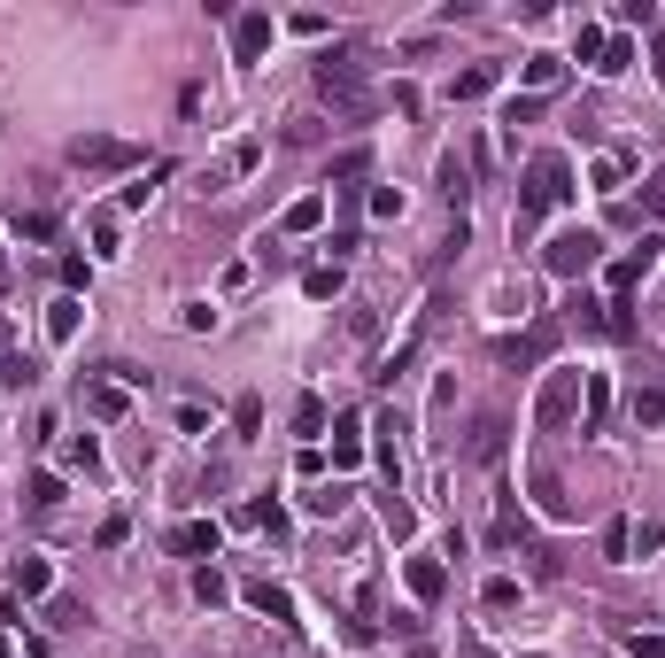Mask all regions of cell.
Returning a JSON list of instances; mask_svg holds the SVG:
<instances>
[{"mask_svg":"<svg viewBox=\"0 0 665 658\" xmlns=\"http://www.w3.org/2000/svg\"><path fill=\"white\" fill-rule=\"evenodd\" d=\"M519 78H526V93L542 101V93H550L557 78H565V55H526V70H519Z\"/></svg>","mask_w":665,"mask_h":658,"instance_id":"ffe728a7","label":"cell"},{"mask_svg":"<svg viewBox=\"0 0 665 658\" xmlns=\"http://www.w3.org/2000/svg\"><path fill=\"white\" fill-rule=\"evenodd\" d=\"M604 411H611V380H604V372H588V380H580V426L596 434V426H604Z\"/></svg>","mask_w":665,"mask_h":658,"instance_id":"5bb4252c","label":"cell"},{"mask_svg":"<svg viewBox=\"0 0 665 658\" xmlns=\"http://www.w3.org/2000/svg\"><path fill=\"white\" fill-rule=\"evenodd\" d=\"M364 171H372V155H364V148L333 155V186H356V179H364Z\"/></svg>","mask_w":665,"mask_h":658,"instance_id":"f1b7e54d","label":"cell"},{"mask_svg":"<svg viewBox=\"0 0 665 658\" xmlns=\"http://www.w3.org/2000/svg\"><path fill=\"white\" fill-rule=\"evenodd\" d=\"M658 256H665V240H642L635 256H619V264L604 271V279H611V302H627V295H635V279H650V264H658Z\"/></svg>","mask_w":665,"mask_h":658,"instance_id":"8992f818","label":"cell"},{"mask_svg":"<svg viewBox=\"0 0 665 658\" xmlns=\"http://www.w3.org/2000/svg\"><path fill=\"white\" fill-rule=\"evenodd\" d=\"M519 535H526V511H519V496H503V504H495V527H488V542H495V550H511Z\"/></svg>","mask_w":665,"mask_h":658,"instance_id":"e0dca14e","label":"cell"},{"mask_svg":"<svg viewBox=\"0 0 665 658\" xmlns=\"http://www.w3.org/2000/svg\"><path fill=\"white\" fill-rule=\"evenodd\" d=\"M256 426H263V403H256V395H240V403H232V434L256 442Z\"/></svg>","mask_w":665,"mask_h":658,"instance_id":"4316f807","label":"cell"},{"mask_svg":"<svg viewBox=\"0 0 665 658\" xmlns=\"http://www.w3.org/2000/svg\"><path fill=\"white\" fill-rule=\"evenodd\" d=\"M441 589H449L441 558H410V597H418V604H441Z\"/></svg>","mask_w":665,"mask_h":658,"instance_id":"9a60e30c","label":"cell"},{"mask_svg":"<svg viewBox=\"0 0 665 658\" xmlns=\"http://www.w3.org/2000/svg\"><path fill=\"white\" fill-rule=\"evenodd\" d=\"M495 78H503L495 62H472V70L457 78V101H480V93H495Z\"/></svg>","mask_w":665,"mask_h":658,"instance_id":"603a6c76","label":"cell"},{"mask_svg":"<svg viewBox=\"0 0 665 658\" xmlns=\"http://www.w3.org/2000/svg\"><path fill=\"white\" fill-rule=\"evenodd\" d=\"M596 256H604V240L588 233V225H573V233H557L550 248H542V264H550L557 279H580V271H596Z\"/></svg>","mask_w":665,"mask_h":658,"instance_id":"5b68a950","label":"cell"},{"mask_svg":"<svg viewBox=\"0 0 665 658\" xmlns=\"http://www.w3.org/2000/svg\"><path fill=\"white\" fill-rule=\"evenodd\" d=\"M240 597L256 604V612H271V620H279V628H294V597H287V589H279V581H248V589H240Z\"/></svg>","mask_w":665,"mask_h":658,"instance_id":"7c38bea8","label":"cell"},{"mask_svg":"<svg viewBox=\"0 0 665 658\" xmlns=\"http://www.w3.org/2000/svg\"><path fill=\"white\" fill-rule=\"evenodd\" d=\"M178 318H186V333H209V326H217V310H209V302H186Z\"/></svg>","mask_w":665,"mask_h":658,"instance_id":"ab89813d","label":"cell"},{"mask_svg":"<svg viewBox=\"0 0 665 658\" xmlns=\"http://www.w3.org/2000/svg\"><path fill=\"white\" fill-rule=\"evenodd\" d=\"M70 171H140L147 155L132 148V140H116V132H78V140H70Z\"/></svg>","mask_w":665,"mask_h":658,"instance_id":"3957f363","label":"cell"},{"mask_svg":"<svg viewBox=\"0 0 665 658\" xmlns=\"http://www.w3.org/2000/svg\"><path fill=\"white\" fill-rule=\"evenodd\" d=\"M619 179H627V163H619V155H604V163H596V186H604V194H619Z\"/></svg>","mask_w":665,"mask_h":658,"instance_id":"b9f144b4","label":"cell"},{"mask_svg":"<svg viewBox=\"0 0 665 658\" xmlns=\"http://www.w3.org/2000/svg\"><path fill=\"white\" fill-rule=\"evenodd\" d=\"M24 504H31V511H62V480H55V473H39V480L24 488Z\"/></svg>","mask_w":665,"mask_h":658,"instance_id":"484cf974","label":"cell"},{"mask_svg":"<svg viewBox=\"0 0 665 658\" xmlns=\"http://www.w3.org/2000/svg\"><path fill=\"white\" fill-rule=\"evenodd\" d=\"M604 39H611L604 24H580V39H573V55H580V62H604Z\"/></svg>","mask_w":665,"mask_h":658,"instance_id":"836d02e7","label":"cell"},{"mask_svg":"<svg viewBox=\"0 0 665 658\" xmlns=\"http://www.w3.org/2000/svg\"><path fill=\"white\" fill-rule=\"evenodd\" d=\"M565 194H573V163H565V155H534V163L519 171V225L550 217Z\"/></svg>","mask_w":665,"mask_h":658,"instance_id":"7a4b0ae2","label":"cell"},{"mask_svg":"<svg viewBox=\"0 0 665 658\" xmlns=\"http://www.w3.org/2000/svg\"><path fill=\"white\" fill-rule=\"evenodd\" d=\"M642 210L665 217V171H658V179H642Z\"/></svg>","mask_w":665,"mask_h":658,"instance_id":"7bdbcfd3","label":"cell"},{"mask_svg":"<svg viewBox=\"0 0 665 658\" xmlns=\"http://www.w3.org/2000/svg\"><path fill=\"white\" fill-rule=\"evenodd\" d=\"M31 380H39V372H31L24 357H0V388H31Z\"/></svg>","mask_w":665,"mask_h":658,"instance_id":"8d00e7d4","label":"cell"},{"mask_svg":"<svg viewBox=\"0 0 665 658\" xmlns=\"http://www.w3.org/2000/svg\"><path fill=\"white\" fill-rule=\"evenodd\" d=\"M480 604H488V612H511V604H519V581H511V573H495L488 589H480Z\"/></svg>","mask_w":665,"mask_h":658,"instance_id":"4dcf8cb0","label":"cell"},{"mask_svg":"<svg viewBox=\"0 0 665 658\" xmlns=\"http://www.w3.org/2000/svg\"><path fill=\"white\" fill-rule=\"evenodd\" d=\"M550 349H557V318H534L526 341H503V357H511V364H542Z\"/></svg>","mask_w":665,"mask_h":658,"instance_id":"ba28073f","label":"cell"},{"mask_svg":"<svg viewBox=\"0 0 665 658\" xmlns=\"http://www.w3.org/2000/svg\"><path fill=\"white\" fill-rule=\"evenodd\" d=\"M263 47H271V16L263 8H240L232 16V62H263Z\"/></svg>","mask_w":665,"mask_h":658,"instance_id":"52a82bcc","label":"cell"},{"mask_svg":"<svg viewBox=\"0 0 665 658\" xmlns=\"http://www.w3.org/2000/svg\"><path fill=\"white\" fill-rule=\"evenodd\" d=\"M8 589H16V597H47V589H55V566H47V558H16Z\"/></svg>","mask_w":665,"mask_h":658,"instance_id":"4fadbf2b","label":"cell"},{"mask_svg":"<svg viewBox=\"0 0 665 658\" xmlns=\"http://www.w3.org/2000/svg\"><path fill=\"white\" fill-rule=\"evenodd\" d=\"M580 380H588V372H550V380H542V395H534V426H542V434H565V426H573Z\"/></svg>","mask_w":665,"mask_h":658,"instance_id":"277c9868","label":"cell"},{"mask_svg":"<svg viewBox=\"0 0 665 658\" xmlns=\"http://www.w3.org/2000/svg\"><path fill=\"white\" fill-rule=\"evenodd\" d=\"M627 62H635V39H627V31H611V39H604V62H596V70H611V78H619Z\"/></svg>","mask_w":665,"mask_h":658,"instance_id":"83f0119b","label":"cell"},{"mask_svg":"<svg viewBox=\"0 0 665 658\" xmlns=\"http://www.w3.org/2000/svg\"><path fill=\"white\" fill-rule=\"evenodd\" d=\"M86 411H93V419H124V411H132V388H124V380H93Z\"/></svg>","mask_w":665,"mask_h":658,"instance_id":"8fae6325","label":"cell"},{"mask_svg":"<svg viewBox=\"0 0 665 658\" xmlns=\"http://www.w3.org/2000/svg\"><path fill=\"white\" fill-rule=\"evenodd\" d=\"M171 550H178V558H217V519H186V527H171Z\"/></svg>","mask_w":665,"mask_h":658,"instance_id":"9c48e42d","label":"cell"},{"mask_svg":"<svg viewBox=\"0 0 665 658\" xmlns=\"http://www.w3.org/2000/svg\"><path fill=\"white\" fill-rule=\"evenodd\" d=\"M294 434H302V442H318V434H325V403H318V395L294 403Z\"/></svg>","mask_w":665,"mask_h":658,"instance_id":"cb8c5ba5","label":"cell"},{"mask_svg":"<svg viewBox=\"0 0 665 658\" xmlns=\"http://www.w3.org/2000/svg\"><path fill=\"white\" fill-rule=\"evenodd\" d=\"M0 295H8V256H0Z\"/></svg>","mask_w":665,"mask_h":658,"instance_id":"bcb514c9","label":"cell"},{"mask_svg":"<svg viewBox=\"0 0 665 658\" xmlns=\"http://www.w3.org/2000/svg\"><path fill=\"white\" fill-rule=\"evenodd\" d=\"M194 597H202V604H225V597H232V581H225L217 566H202V573H194Z\"/></svg>","mask_w":665,"mask_h":658,"instance_id":"d6a6232c","label":"cell"},{"mask_svg":"<svg viewBox=\"0 0 665 658\" xmlns=\"http://www.w3.org/2000/svg\"><path fill=\"white\" fill-rule=\"evenodd\" d=\"M372 434H379V473H387V496H395V480H403V442H395V434H403V419L387 411Z\"/></svg>","mask_w":665,"mask_h":658,"instance_id":"30bf717a","label":"cell"},{"mask_svg":"<svg viewBox=\"0 0 665 658\" xmlns=\"http://www.w3.org/2000/svg\"><path fill=\"white\" fill-rule=\"evenodd\" d=\"M534 117H542V101H534V93H519V101L503 109V124H534Z\"/></svg>","mask_w":665,"mask_h":658,"instance_id":"60d3db41","label":"cell"},{"mask_svg":"<svg viewBox=\"0 0 665 658\" xmlns=\"http://www.w3.org/2000/svg\"><path fill=\"white\" fill-rule=\"evenodd\" d=\"M0 658H8V643H0Z\"/></svg>","mask_w":665,"mask_h":658,"instance_id":"7dc6e473","label":"cell"},{"mask_svg":"<svg viewBox=\"0 0 665 658\" xmlns=\"http://www.w3.org/2000/svg\"><path fill=\"white\" fill-rule=\"evenodd\" d=\"M333 465H341V473L364 465V419H341V426H333Z\"/></svg>","mask_w":665,"mask_h":658,"instance_id":"2e32d148","label":"cell"},{"mask_svg":"<svg viewBox=\"0 0 665 658\" xmlns=\"http://www.w3.org/2000/svg\"><path fill=\"white\" fill-rule=\"evenodd\" d=\"M650 70L665 78V31H650Z\"/></svg>","mask_w":665,"mask_h":658,"instance_id":"f6af8a7d","label":"cell"},{"mask_svg":"<svg viewBox=\"0 0 665 658\" xmlns=\"http://www.w3.org/2000/svg\"><path fill=\"white\" fill-rule=\"evenodd\" d=\"M503 434H511V426H503V419L488 411V419L472 426V457H480V465H495V457H503Z\"/></svg>","mask_w":665,"mask_h":658,"instance_id":"44dd1931","label":"cell"},{"mask_svg":"<svg viewBox=\"0 0 665 658\" xmlns=\"http://www.w3.org/2000/svg\"><path fill=\"white\" fill-rule=\"evenodd\" d=\"M464 179H472V171H464L457 155H441V194H449V202H457V210H464V194H472V186H464Z\"/></svg>","mask_w":665,"mask_h":658,"instance_id":"f546056e","label":"cell"},{"mask_svg":"<svg viewBox=\"0 0 665 658\" xmlns=\"http://www.w3.org/2000/svg\"><path fill=\"white\" fill-rule=\"evenodd\" d=\"M635 426H665V388H635Z\"/></svg>","mask_w":665,"mask_h":658,"instance_id":"1f68e13d","label":"cell"},{"mask_svg":"<svg viewBox=\"0 0 665 658\" xmlns=\"http://www.w3.org/2000/svg\"><path fill=\"white\" fill-rule=\"evenodd\" d=\"M325 225V194H302V202H287V217H279V233H318Z\"/></svg>","mask_w":665,"mask_h":658,"instance_id":"ac0fdd59","label":"cell"},{"mask_svg":"<svg viewBox=\"0 0 665 658\" xmlns=\"http://www.w3.org/2000/svg\"><path fill=\"white\" fill-rule=\"evenodd\" d=\"M302 295L333 302V295H341V264H310V271H302Z\"/></svg>","mask_w":665,"mask_h":658,"instance_id":"7402d4cb","label":"cell"},{"mask_svg":"<svg viewBox=\"0 0 665 658\" xmlns=\"http://www.w3.org/2000/svg\"><path fill=\"white\" fill-rule=\"evenodd\" d=\"M627 651L635 658H665V635H627Z\"/></svg>","mask_w":665,"mask_h":658,"instance_id":"ee69618b","label":"cell"},{"mask_svg":"<svg viewBox=\"0 0 665 658\" xmlns=\"http://www.w3.org/2000/svg\"><path fill=\"white\" fill-rule=\"evenodd\" d=\"M16 233H24V240H55V217H47V210H24V217H16Z\"/></svg>","mask_w":665,"mask_h":658,"instance_id":"d590c367","label":"cell"},{"mask_svg":"<svg viewBox=\"0 0 665 658\" xmlns=\"http://www.w3.org/2000/svg\"><path fill=\"white\" fill-rule=\"evenodd\" d=\"M147 179H155V163H147ZM147 179H140V186H124V194H116V210H147V194H155Z\"/></svg>","mask_w":665,"mask_h":658,"instance_id":"f35d334b","label":"cell"},{"mask_svg":"<svg viewBox=\"0 0 665 658\" xmlns=\"http://www.w3.org/2000/svg\"><path fill=\"white\" fill-rule=\"evenodd\" d=\"M318 140H325L318 117H287V148H318Z\"/></svg>","mask_w":665,"mask_h":658,"instance_id":"e575fe53","label":"cell"},{"mask_svg":"<svg viewBox=\"0 0 665 658\" xmlns=\"http://www.w3.org/2000/svg\"><path fill=\"white\" fill-rule=\"evenodd\" d=\"M302 504L318 511V519H341V504H348V496H341V488H318V496H302Z\"/></svg>","mask_w":665,"mask_h":658,"instance_id":"74e56055","label":"cell"},{"mask_svg":"<svg viewBox=\"0 0 665 658\" xmlns=\"http://www.w3.org/2000/svg\"><path fill=\"white\" fill-rule=\"evenodd\" d=\"M604 558H611V566L635 558V527H627V519H604Z\"/></svg>","mask_w":665,"mask_h":658,"instance_id":"d4e9b609","label":"cell"},{"mask_svg":"<svg viewBox=\"0 0 665 658\" xmlns=\"http://www.w3.org/2000/svg\"><path fill=\"white\" fill-rule=\"evenodd\" d=\"M318 101L333 109V117H372V78H364V62L348 55V47H333V55H318Z\"/></svg>","mask_w":665,"mask_h":658,"instance_id":"6da1fadb","label":"cell"},{"mask_svg":"<svg viewBox=\"0 0 665 658\" xmlns=\"http://www.w3.org/2000/svg\"><path fill=\"white\" fill-rule=\"evenodd\" d=\"M78 318H86V302H78V295L47 302V333H55V341H78Z\"/></svg>","mask_w":665,"mask_h":658,"instance_id":"d6986e66","label":"cell"}]
</instances>
